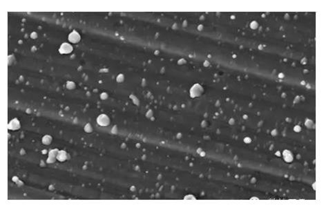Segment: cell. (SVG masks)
<instances>
[{
	"label": "cell",
	"instance_id": "obj_1",
	"mask_svg": "<svg viewBox=\"0 0 326 206\" xmlns=\"http://www.w3.org/2000/svg\"><path fill=\"white\" fill-rule=\"evenodd\" d=\"M73 51L72 46H70L69 44L64 43L61 45L59 51L62 54H68V53H71Z\"/></svg>",
	"mask_w": 326,
	"mask_h": 206
},
{
	"label": "cell",
	"instance_id": "obj_2",
	"mask_svg": "<svg viewBox=\"0 0 326 206\" xmlns=\"http://www.w3.org/2000/svg\"><path fill=\"white\" fill-rule=\"evenodd\" d=\"M80 39L81 38H80V35H79V33L75 31H73L72 33H70L69 36V40L72 43L79 42Z\"/></svg>",
	"mask_w": 326,
	"mask_h": 206
},
{
	"label": "cell",
	"instance_id": "obj_3",
	"mask_svg": "<svg viewBox=\"0 0 326 206\" xmlns=\"http://www.w3.org/2000/svg\"><path fill=\"white\" fill-rule=\"evenodd\" d=\"M101 116H102V118L100 117V116H99V118L102 119V120H98V122L99 123V124L103 126L107 125L109 124V121H105V120H109L107 116H106L105 115H102Z\"/></svg>",
	"mask_w": 326,
	"mask_h": 206
}]
</instances>
